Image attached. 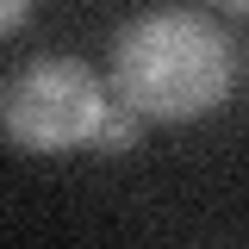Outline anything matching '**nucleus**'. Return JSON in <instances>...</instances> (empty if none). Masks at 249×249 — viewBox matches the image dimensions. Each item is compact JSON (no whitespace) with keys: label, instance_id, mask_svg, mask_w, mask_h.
<instances>
[{"label":"nucleus","instance_id":"obj_2","mask_svg":"<svg viewBox=\"0 0 249 249\" xmlns=\"http://www.w3.org/2000/svg\"><path fill=\"white\" fill-rule=\"evenodd\" d=\"M106 100L112 88L81 56H31L0 75V137L25 156L88 150Z\"/></svg>","mask_w":249,"mask_h":249},{"label":"nucleus","instance_id":"obj_3","mask_svg":"<svg viewBox=\"0 0 249 249\" xmlns=\"http://www.w3.org/2000/svg\"><path fill=\"white\" fill-rule=\"evenodd\" d=\"M143 143V112L137 106H124L119 93L100 106V119H93V137H88V150L93 156H131Z\"/></svg>","mask_w":249,"mask_h":249},{"label":"nucleus","instance_id":"obj_4","mask_svg":"<svg viewBox=\"0 0 249 249\" xmlns=\"http://www.w3.org/2000/svg\"><path fill=\"white\" fill-rule=\"evenodd\" d=\"M37 13V0H0V37H13V31H25V19Z\"/></svg>","mask_w":249,"mask_h":249},{"label":"nucleus","instance_id":"obj_1","mask_svg":"<svg viewBox=\"0 0 249 249\" xmlns=\"http://www.w3.org/2000/svg\"><path fill=\"white\" fill-rule=\"evenodd\" d=\"M237 75V44L224 37L212 13L193 6H150L112 31L106 56V88L143 119L193 124L224 106Z\"/></svg>","mask_w":249,"mask_h":249},{"label":"nucleus","instance_id":"obj_5","mask_svg":"<svg viewBox=\"0 0 249 249\" xmlns=\"http://www.w3.org/2000/svg\"><path fill=\"white\" fill-rule=\"evenodd\" d=\"M212 6H224V13H249V0H212Z\"/></svg>","mask_w":249,"mask_h":249}]
</instances>
